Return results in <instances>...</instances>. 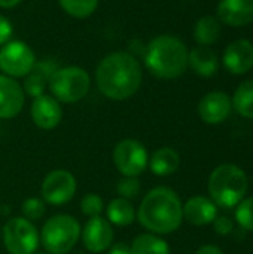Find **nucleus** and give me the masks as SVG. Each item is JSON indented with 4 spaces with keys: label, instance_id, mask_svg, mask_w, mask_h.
Segmentation results:
<instances>
[{
    "label": "nucleus",
    "instance_id": "24",
    "mask_svg": "<svg viewBox=\"0 0 253 254\" xmlns=\"http://www.w3.org/2000/svg\"><path fill=\"white\" fill-rule=\"evenodd\" d=\"M231 101L234 110L240 116L246 119H253V79L239 85Z\"/></svg>",
    "mask_w": 253,
    "mask_h": 254
},
{
    "label": "nucleus",
    "instance_id": "31",
    "mask_svg": "<svg viewBox=\"0 0 253 254\" xmlns=\"http://www.w3.org/2000/svg\"><path fill=\"white\" fill-rule=\"evenodd\" d=\"M12 31H13V28H12L10 21L6 16L0 15V45H4L9 42Z\"/></svg>",
    "mask_w": 253,
    "mask_h": 254
},
{
    "label": "nucleus",
    "instance_id": "28",
    "mask_svg": "<svg viewBox=\"0 0 253 254\" xmlns=\"http://www.w3.org/2000/svg\"><path fill=\"white\" fill-rule=\"evenodd\" d=\"M116 192L119 198L124 199H136L140 193V183L136 177H124L116 185Z\"/></svg>",
    "mask_w": 253,
    "mask_h": 254
},
{
    "label": "nucleus",
    "instance_id": "3",
    "mask_svg": "<svg viewBox=\"0 0 253 254\" xmlns=\"http://www.w3.org/2000/svg\"><path fill=\"white\" fill-rule=\"evenodd\" d=\"M188 49L176 36L161 34L152 39L145 49L146 68L160 79H176L188 67Z\"/></svg>",
    "mask_w": 253,
    "mask_h": 254
},
{
    "label": "nucleus",
    "instance_id": "13",
    "mask_svg": "<svg viewBox=\"0 0 253 254\" xmlns=\"http://www.w3.org/2000/svg\"><path fill=\"white\" fill-rule=\"evenodd\" d=\"M225 68L233 74H245L253 68V43L248 39L231 42L222 57Z\"/></svg>",
    "mask_w": 253,
    "mask_h": 254
},
{
    "label": "nucleus",
    "instance_id": "34",
    "mask_svg": "<svg viewBox=\"0 0 253 254\" xmlns=\"http://www.w3.org/2000/svg\"><path fill=\"white\" fill-rule=\"evenodd\" d=\"M21 0H0V7H4V9H10L13 6H16Z\"/></svg>",
    "mask_w": 253,
    "mask_h": 254
},
{
    "label": "nucleus",
    "instance_id": "6",
    "mask_svg": "<svg viewBox=\"0 0 253 254\" xmlns=\"http://www.w3.org/2000/svg\"><path fill=\"white\" fill-rule=\"evenodd\" d=\"M49 89L54 98L60 103H78L89 91V74L76 65L57 68L49 80Z\"/></svg>",
    "mask_w": 253,
    "mask_h": 254
},
{
    "label": "nucleus",
    "instance_id": "7",
    "mask_svg": "<svg viewBox=\"0 0 253 254\" xmlns=\"http://www.w3.org/2000/svg\"><path fill=\"white\" fill-rule=\"evenodd\" d=\"M3 243L9 254H33L39 246V234L27 219L13 217L3 228Z\"/></svg>",
    "mask_w": 253,
    "mask_h": 254
},
{
    "label": "nucleus",
    "instance_id": "12",
    "mask_svg": "<svg viewBox=\"0 0 253 254\" xmlns=\"http://www.w3.org/2000/svg\"><path fill=\"white\" fill-rule=\"evenodd\" d=\"M82 243L85 249L91 253L106 252L113 241V229L110 223L103 217H91L84 231H81Z\"/></svg>",
    "mask_w": 253,
    "mask_h": 254
},
{
    "label": "nucleus",
    "instance_id": "11",
    "mask_svg": "<svg viewBox=\"0 0 253 254\" xmlns=\"http://www.w3.org/2000/svg\"><path fill=\"white\" fill-rule=\"evenodd\" d=\"M233 112V101L228 94L222 91H213L204 95L198 104L200 118L209 125L222 124L230 118Z\"/></svg>",
    "mask_w": 253,
    "mask_h": 254
},
{
    "label": "nucleus",
    "instance_id": "33",
    "mask_svg": "<svg viewBox=\"0 0 253 254\" xmlns=\"http://www.w3.org/2000/svg\"><path fill=\"white\" fill-rule=\"evenodd\" d=\"M195 254H224L222 250L216 246H203L197 250Z\"/></svg>",
    "mask_w": 253,
    "mask_h": 254
},
{
    "label": "nucleus",
    "instance_id": "5",
    "mask_svg": "<svg viewBox=\"0 0 253 254\" xmlns=\"http://www.w3.org/2000/svg\"><path fill=\"white\" fill-rule=\"evenodd\" d=\"M81 238V225L67 214H58L49 219L40 234V241L49 254H67Z\"/></svg>",
    "mask_w": 253,
    "mask_h": 254
},
{
    "label": "nucleus",
    "instance_id": "25",
    "mask_svg": "<svg viewBox=\"0 0 253 254\" xmlns=\"http://www.w3.org/2000/svg\"><path fill=\"white\" fill-rule=\"evenodd\" d=\"M66 13L75 18H86L98 6V0H58Z\"/></svg>",
    "mask_w": 253,
    "mask_h": 254
},
{
    "label": "nucleus",
    "instance_id": "15",
    "mask_svg": "<svg viewBox=\"0 0 253 254\" xmlns=\"http://www.w3.org/2000/svg\"><path fill=\"white\" fill-rule=\"evenodd\" d=\"M24 89L9 76L0 74V119H12L24 107Z\"/></svg>",
    "mask_w": 253,
    "mask_h": 254
},
{
    "label": "nucleus",
    "instance_id": "4",
    "mask_svg": "<svg viewBox=\"0 0 253 254\" xmlns=\"http://www.w3.org/2000/svg\"><path fill=\"white\" fill-rule=\"evenodd\" d=\"M210 199L222 208L237 207L248 193V176L234 164H222L216 167L209 177Z\"/></svg>",
    "mask_w": 253,
    "mask_h": 254
},
{
    "label": "nucleus",
    "instance_id": "8",
    "mask_svg": "<svg viewBox=\"0 0 253 254\" xmlns=\"http://www.w3.org/2000/svg\"><path fill=\"white\" fill-rule=\"evenodd\" d=\"M113 162L124 177H137L148 167V150L140 141L125 138L115 146Z\"/></svg>",
    "mask_w": 253,
    "mask_h": 254
},
{
    "label": "nucleus",
    "instance_id": "10",
    "mask_svg": "<svg viewBox=\"0 0 253 254\" xmlns=\"http://www.w3.org/2000/svg\"><path fill=\"white\" fill-rule=\"evenodd\" d=\"M76 192V179L66 170H55L49 173L42 183V196L52 205L69 202Z\"/></svg>",
    "mask_w": 253,
    "mask_h": 254
},
{
    "label": "nucleus",
    "instance_id": "1",
    "mask_svg": "<svg viewBox=\"0 0 253 254\" xmlns=\"http://www.w3.org/2000/svg\"><path fill=\"white\" fill-rule=\"evenodd\" d=\"M95 82L104 97L116 101L127 100L140 88L142 67L134 55L112 52L100 61L95 70Z\"/></svg>",
    "mask_w": 253,
    "mask_h": 254
},
{
    "label": "nucleus",
    "instance_id": "2",
    "mask_svg": "<svg viewBox=\"0 0 253 254\" xmlns=\"http://www.w3.org/2000/svg\"><path fill=\"white\" fill-rule=\"evenodd\" d=\"M182 207L174 190L163 186L155 188L143 198L137 211V219L143 228L154 234H171L183 220Z\"/></svg>",
    "mask_w": 253,
    "mask_h": 254
},
{
    "label": "nucleus",
    "instance_id": "20",
    "mask_svg": "<svg viewBox=\"0 0 253 254\" xmlns=\"http://www.w3.org/2000/svg\"><path fill=\"white\" fill-rule=\"evenodd\" d=\"M149 165L151 171L155 176L166 177L177 171V168L180 167V156L171 147H161L157 152H154Z\"/></svg>",
    "mask_w": 253,
    "mask_h": 254
},
{
    "label": "nucleus",
    "instance_id": "19",
    "mask_svg": "<svg viewBox=\"0 0 253 254\" xmlns=\"http://www.w3.org/2000/svg\"><path fill=\"white\" fill-rule=\"evenodd\" d=\"M55 70H57V67L51 63H46V61L34 64L33 70L25 76V82H24V88H22L24 92L33 98L43 95L45 88H46V82L49 80L51 74Z\"/></svg>",
    "mask_w": 253,
    "mask_h": 254
},
{
    "label": "nucleus",
    "instance_id": "32",
    "mask_svg": "<svg viewBox=\"0 0 253 254\" xmlns=\"http://www.w3.org/2000/svg\"><path fill=\"white\" fill-rule=\"evenodd\" d=\"M109 254H131V247L125 243H118L109 247Z\"/></svg>",
    "mask_w": 253,
    "mask_h": 254
},
{
    "label": "nucleus",
    "instance_id": "30",
    "mask_svg": "<svg viewBox=\"0 0 253 254\" xmlns=\"http://www.w3.org/2000/svg\"><path fill=\"white\" fill-rule=\"evenodd\" d=\"M212 223L218 235H230L234 231V222L228 216H216Z\"/></svg>",
    "mask_w": 253,
    "mask_h": 254
},
{
    "label": "nucleus",
    "instance_id": "29",
    "mask_svg": "<svg viewBox=\"0 0 253 254\" xmlns=\"http://www.w3.org/2000/svg\"><path fill=\"white\" fill-rule=\"evenodd\" d=\"M104 208L103 199L95 193H88L81 201V211L88 217H98Z\"/></svg>",
    "mask_w": 253,
    "mask_h": 254
},
{
    "label": "nucleus",
    "instance_id": "22",
    "mask_svg": "<svg viewBox=\"0 0 253 254\" xmlns=\"http://www.w3.org/2000/svg\"><path fill=\"white\" fill-rule=\"evenodd\" d=\"M107 222L116 226H128L136 219V211L133 204L124 198H115L109 202L107 210Z\"/></svg>",
    "mask_w": 253,
    "mask_h": 254
},
{
    "label": "nucleus",
    "instance_id": "21",
    "mask_svg": "<svg viewBox=\"0 0 253 254\" xmlns=\"http://www.w3.org/2000/svg\"><path fill=\"white\" fill-rule=\"evenodd\" d=\"M221 36V21L216 16L206 15L200 18L194 27V39L200 46H210Z\"/></svg>",
    "mask_w": 253,
    "mask_h": 254
},
{
    "label": "nucleus",
    "instance_id": "36",
    "mask_svg": "<svg viewBox=\"0 0 253 254\" xmlns=\"http://www.w3.org/2000/svg\"><path fill=\"white\" fill-rule=\"evenodd\" d=\"M0 237H1V232H0Z\"/></svg>",
    "mask_w": 253,
    "mask_h": 254
},
{
    "label": "nucleus",
    "instance_id": "23",
    "mask_svg": "<svg viewBox=\"0 0 253 254\" xmlns=\"http://www.w3.org/2000/svg\"><path fill=\"white\" fill-rule=\"evenodd\" d=\"M131 254H170V247L157 235L142 234L133 241Z\"/></svg>",
    "mask_w": 253,
    "mask_h": 254
},
{
    "label": "nucleus",
    "instance_id": "17",
    "mask_svg": "<svg viewBox=\"0 0 253 254\" xmlns=\"http://www.w3.org/2000/svg\"><path fill=\"white\" fill-rule=\"evenodd\" d=\"M183 219H186L191 225L204 226L210 225L218 216V205L206 196H192L182 207Z\"/></svg>",
    "mask_w": 253,
    "mask_h": 254
},
{
    "label": "nucleus",
    "instance_id": "9",
    "mask_svg": "<svg viewBox=\"0 0 253 254\" xmlns=\"http://www.w3.org/2000/svg\"><path fill=\"white\" fill-rule=\"evenodd\" d=\"M34 64V52L21 40L7 42L0 49V70L9 77L27 76L33 70Z\"/></svg>",
    "mask_w": 253,
    "mask_h": 254
},
{
    "label": "nucleus",
    "instance_id": "35",
    "mask_svg": "<svg viewBox=\"0 0 253 254\" xmlns=\"http://www.w3.org/2000/svg\"><path fill=\"white\" fill-rule=\"evenodd\" d=\"M33 254H49V253H43V252H39V253H36V252H34Z\"/></svg>",
    "mask_w": 253,
    "mask_h": 254
},
{
    "label": "nucleus",
    "instance_id": "26",
    "mask_svg": "<svg viewBox=\"0 0 253 254\" xmlns=\"http://www.w3.org/2000/svg\"><path fill=\"white\" fill-rule=\"evenodd\" d=\"M236 220L245 229L253 232V196L245 198L236 208Z\"/></svg>",
    "mask_w": 253,
    "mask_h": 254
},
{
    "label": "nucleus",
    "instance_id": "16",
    "mask_svg": "<svg viewBox=\"0 0 253 254\" xmlns=\"http://www.w3.org/2000/svg\"><path fill=\"white\" fill-rule=\"evenodd\" d=\"M31 119L40 129H54L63 118L60 103L51 95H40L31 103Z\"/></svg>",
    "mask_w": 253,
    "mask_h": 254
},
{
    "label": "nucleus",
    "instance_id": "18",
    "mask_svg": "<svg viewBox=\"0 0 253 254\" xmlns=\"http://www.w3.org/2000/svg\"><path fill=\"white\" fill-rule=\"evenodd\" d=\"M188 65L201 77L213 76L219 68V58L209 46H195L188 55Z\"/></svg>",
    "mask_w": 253,
    "mask_h": 254
},
{
    "label": "nucleus",
    "instance_id": "27",
    "mask_svg": "<svg viewBox=\"0 0 253 254\" xmlns=\"http://www.w3.org/2000/svg\"><path fill=\"white\" fill-rule=\"evenodd\" d=\"M21 211H22V216L24 219H27L28 222H34V220H39L45 216V202L39 198H28L22 202V207H21Z\"/></svg>",
    "mask_w": 253,
    "mask_h": 254
},
{
    "label": "nucleus",
    "instance_id": "14",
    "mask_svg": "<svg viewBox=\"0 0 253 254\" xmlns=\"http://www.w3.org/2000/svg\"><path fill=\"white\" fill-rule=\"evenodd\" d=\"M216 18L230 27H245L253 22V0H221Z\"/></svg>",
    "mask_w": 253,
    "mask_h": 254
}]
</instances>
